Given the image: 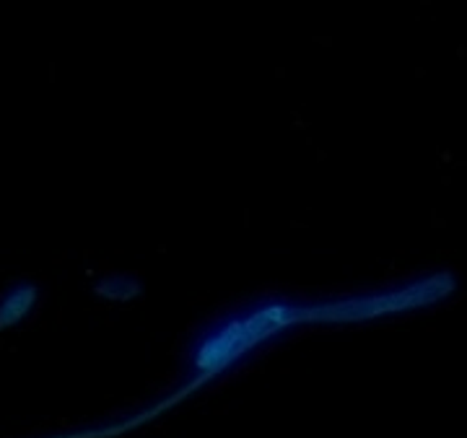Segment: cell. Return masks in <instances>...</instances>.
Listing matches in <instances>:
<instances>
[{"instance_id": "6da1fadb", "label": "cell", "mask_w": 467, "mask_h": 438, "mask_svg": "<svg viewBox=\"0 0 467 438\" xmlns=\"http://www.w3.org/2000/svg\"><path fill=\"white\" fill-rule=\"evenodd\" d=\"M37 298H39V291L31 283H21L11 293H6V298L0 301V330L18 325L29 314L31 306L37 303Z\"/></svg>"}]
</instances>
